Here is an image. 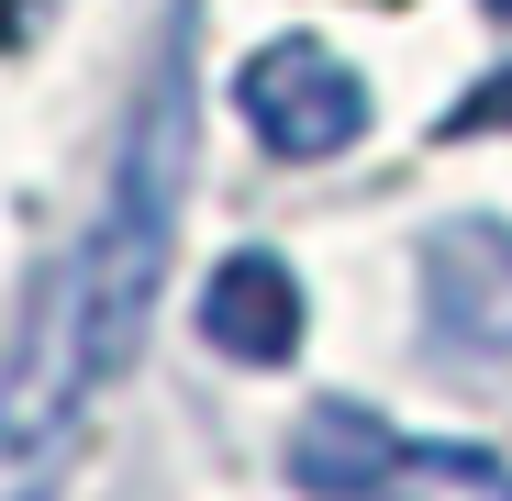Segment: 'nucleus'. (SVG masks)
<instances>
[{
  "mask_svg": "<svg viewBox=\"0 0 512 501\" xmlns=\"http://www.w3.org/2000/svg\"><path fill=\"white\" fill-rule=\"evenodd\" d=\"M190 56H201V0H179V12L156 23L145 78H134V112H123V145H112L101 223H90V245H78V301H90L101 379L134 368L145 312H156V279H167V257H179V201H190V145H201Z\"/></svg>",
  "mask_w": 512,
  "mask_h": 501,
  "instance_id": "nucleus-1",
  "label": "nucleus"
},
{
  "mask_svg": "<svg viewBox=\"0 0 512 501\" xmlns=\"http://www.w3.org/2000/svg\"><path fill=\"white\" fill-rule=\"evenodd\" d=\"M234 112L245 134L290 156V167H323V156H357L368 145V78L334 56L323 34H279L234 67Z\"/></svg>",
  "mask_w": 512,
  "mask_h": 501,
  "instance_id": "nucleus-3",
  "label": "nucleus"
},
{
  "mask_svg": "<svg viewBox=\"0 0 512 501\" xmlns=\"http://www.w3.org/2000/svg\"><path fill=\"white\" fill-rule=\"evenodd\" d=\"M490 12H501V23H512V0H490Z\"/></svg>",
  "mask_w": 512,
  "mask_h": 501,
  "instance_id": "nucleus-10",
  "label": "nucleus"
},
{
  "mask_svg": "<svg viewBox=\"0 0 512 501\" xmlns=\"http://www.w3.org/2000/svg\"><path fill=\"white\" fill-rule=\"evenodd\" d=\"M23 12H34V0H0V45H12V34H23Z\"/></svg>",
  "mask_w": 512,
  "mask_h": 501,
  "instance_id": "nucleus-9",
  "label": "nucleus"
},
{
  "mask_svg": "<svg viewBox=\"0 0 512 501\" xmlns=\"http://www.w3.org/2000/svg\"><path fill=\"white\" fill-rule=\"evenodd\" d=\"M90 390H101V357H90V301H78V257H67L34 279V312L0 357V479H34Z\"/></svg>",
  "mask_w": 512,
  "mask_h": 501,
  "instance_id": "nucleus-2",
  "label": "nucleus"
},
{
  "mask_svg": "<svg viewBox=\"0 0 512 501\" xmlns=\"http://www.w3.org/2000/svg\"><path fill=\"white\" fill-rule=\"evenodd\" d=\"M412 279H423V323H435L457 357H512V223L501 212L435 223Z\"/></svg>",
  "mask_w": 512,
  "mask_h": 501,
  "instance_id": "nucleus-4",
  "label": "nucleus"
},
{
  "mask_svg": "<svg viewBox=\"0 0 512 501\" xmlns=\"http://www.w3.org/2000/svg\"><path fill=\"white\" fill-rule=\"evenodd\" d=\"M368 501H512V457L501 446H401Z\"/></svg>",
  "mask_w": 512,
  "mask_h": 501,
  "instance_id": "nucleus-7",
  "label": "nucleus"
},
{
  "mask_svg": "<svg viewBox=\"0 0 512 501\" xmlns=\"http://www.w3.org/2000/svg\"><path fill=\"white\" fill-rule=\"evenodd\" d=\"M501 123H512V67H501V78H479V90L446 112V145H468V134H501Z\"/></svg>",
  "mask_w": 512,
  "mask_h": 501,
  "instance_id": "nucleus-8",
  "label": "nucleus"
},
{
  "mask_svg": "<svg viewBox=\"0 0 512 501\" xmlns=\"http://www.w3.org/2000/svg\"><path fill=\"white\" fill-rule=\"evenodd\" d=\"M390 457H401V435L379 424L368 401H312L290 424V490L301 501H368L390 479Z\"/></svg>",
  "mask_w": 512,
  "mask_h": 501,
  "instance_id": "nucleus-6",
  "label": "nucleus"
},
{
  "mask_svg": "<svg viewBox=\"0 0 512 501\" xmlns=\"http://www.w3.org/2000/svg\"><path fill=\"white\" fill-rule=\"evenodd\" d=\"M201 346L234 357V368H290L301 357V279L279 257H223L212 290H201Z\"/></svg>",
  "mask_w": 512,
  "mask_h": 501,
  "instance_id": "nucleus-5",
  "label": "nucleus"
}]
</instances>
